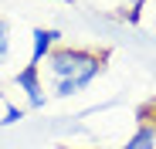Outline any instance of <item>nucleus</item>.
<instances>
[{
	"mask_svg": "<svg viewBox=\"0 0 156 149\" xmlns=\"http://www.w3.org/2000/svg\"><path fill=\"white\" fill-rule=\"evenodd\" d=\"M109 47H68L58 44L48 54V71L55 78V98H71L82 88H88L109 64Z\"/></svg>",
	"mask_w": 156,
	"mask_h": 149,
	"instance_id": "f257e3e1",
	"label": "nucleus"
},
{
	"mask_svg": "<svg viewBox=\"0 0 156 149\" xmlns=\"http://www.w3.org/2000/svg\"><path fill=\"white\" fill-rule=\"evenodd\" d=\"M14 85L27 95V109H44L48 105V92H44V81H41V64H24L17 74H14Z\"/></svg>",
	"mask_w": 156,
	"mask_h": 149,
	"instance_id": "f03ea898",
	"label": "nucleus"
},
{
	"mask_svg": "<svg viewBox=\"0 0 156 149\" xmlns=\"http://www.w3.org/2000/svg\"><path fill=\"white\" fill-rule=\"evenodd\" d=\"M58 41H61V31L58 27H34L31 31V64L48 61V54L58 47Z\"/></svg>",
	"mask_w": 156,
	"mask_h": 149,
	"instance_id": "7ed1b4c3",
	"label": "nucleus"
},
{
	"mask_svg": "<svg viewBox=\"0 0 156 149\" xmlns=\"http://www.w3.org/2000/svg\"><path fill=\"white\" fill-rule=\"evenodd\" d=\"M119 149H156V122H139L136 132L126 139V146Z\"/></svg>",
	"mask_w": 156,
	"mask_h": 149,
	"instance_id": "20e7f679",
	"label": "nucleus"
},
{
	"mask_svg": "<svg viewBox=\"0 0 156 149\" xmlns=\"http://www.w3.org/2000/svg\"><path fill=\"white\" fill-rule=\"evenodd\" d=\"M143 7H146V0H136V4H129V7H126V14H122V20H126V24H139V20H143Z\"/></svg>",
	"mask_w": 156,
	"mask_h": 149,
	"instance_id": "39448f33",
	"label": "nucleus"
},
{
	"mask_svg": "<svg viewBox=\"0 0 156 149\" xmlns=\"http://www.w3.org/2000/svg\"><path fill=\"white\" fill-rule=\"evenodd\" d=\"M20 119H24V109H20V105H7L4 115H0V126H17Z\"/></svg>",
	"mask_w": 156,
	"mask_h": 149,
	"instance_id": "423d86ee",
	"label": "nucleus"
},
{
	"mask_svg": "<svg viewBox=\"0 0 156 149\" xmlns=\"http://www.w3.org/2000/svg\"><path fill=\"white\" fill-rule=\"evenodd\" d=\"M7 51H10V24L0 17V61L7 58Z\"/></svg>",
	"mask_w": 156,
	"mask_h": 149,
	"instance_id": "0eeeda50",
	"label": "nucleus"
},
{
	"mask_svg": "<svg viewBox=\"0 0 156 149\" xmlns=\"http://www.w3.org/2000/svg\"><path fill=\"white\" fill-rule=\"evenodd\" d=\"M65 149H92V146H65Z\"/></svg>",
	"mask_w": 156,
	"mask_h": 149,
	"instance_id": "6e6552de",
	"label": "nucleus"
},
{
	"mask_svg": "<svg viewBox=\"0 0 156 149\" xmlns=\"http://www.w3.org/2000/svg\"><path fill=\"white\" fill-rule=\"evenodd\" d=\"M61 4H75V0H61Z\"/></svg>",
	"mask_w": 156,
	"mask_h": 149,
	"instance_id": "1a4fd4ad",
	"label": "nucleus"
},
{
	"mask_svg": "<svg viewBox=\"0 0 156 149\" xmlns=\"http://www.w3.org/2000/svg\"><path fill=\"white\" fill-rule=\"evenodd\" d=\"M149 122H156V119H149Z\"/></svg>",
	"mask_w": 156,
	"mask_h": 149,
	"instance_id": "9d476101",
	"label": "nucleus"
}]
</instances>
